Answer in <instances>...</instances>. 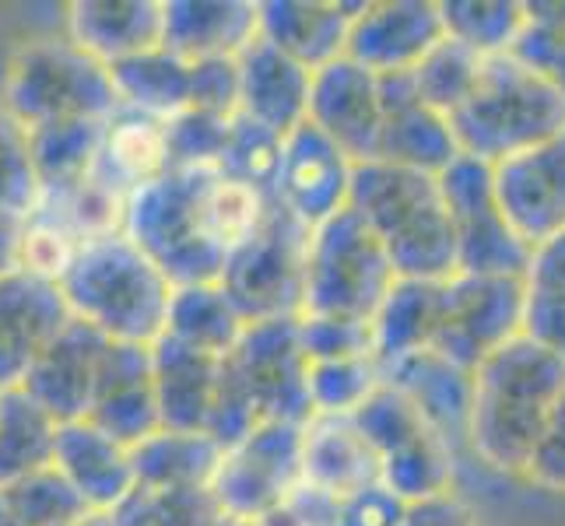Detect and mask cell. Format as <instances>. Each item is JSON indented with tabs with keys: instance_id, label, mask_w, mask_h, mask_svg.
I'll return each mask as SVG.
<instances>
[{
	"instance_id": "obj_1",
	"label": "cell",
	"mask_w": 565,
	"mask_h": 526,
	"mask_svg": "<svg viewBox=\"0 0 565 526\" xmlns=\"http://www.w3.org/2000/svg\"><path fill=\"white\" fill-rule=\"evenodd\" d=\"M565 389V362L527 337L492 351L471 373L467 453L499 474L523 477Z\"/></svg>"
},
{
	"instance_id": "obj_2",
	"label": "cell",
	"mask_w": 565,
	"mask_h": 526,
	"mask_svg": "<svg viewBox=\"0 0 565 526\" xmlns=\"http://www.w3.org/2000/svg\"><path fill=\"white\" fill-rule=\"evenodd\" d=\"M348 207L386 249L394 275L407 281H446L457 275V246L439 180L433 172L362 162L352 172Z\"/></svg>"
},
{
	"instance_id": "obj_3",
	"label": "cell",
	"mask_w": 565,
	"mask_h": 526,
	"mask_svg": "<svg viewBox=\"0 0 565 526\" xmlns=\"http://www.w3.org/2000/svg\"><path fill=\"white\" fill-rule=\"evenodd\" d=\"M306 376L309 362L299 344V316L246 323L236 347L222 358L218 400L204 436L228 450L267 421L306 425L313 418Z\"/></svg>"
},
{
	"instance_id": "obj_4",
	"label": "cell",
	"mask_w": 565,
	"mask_h": 526,
	"mask_svg": "<svg viewBox=\"0 0 565 526\" xmlns=\"http://www.w3.org/2000/svg\"><path fill=\"white\" fill-rule=\"evenodd\" d=\"M56 288L74 320L109 341L141 347H151L166 334L169 302L177 291L127 232L85 239Z\"/></svg>"
},
{
	"instance_id": "obj_5",
	"label": "cell",
	"mask_w": 565,
	"mask_h": 526,
	"mask_svg": "<svg viewBox=\"0 0 565 526\" xmlns=\"http://www.w3.org/2000/svg\"><path fill=\"white\" fill-rule=\"evenodd\" d=\"M460 154L495 165L565 130V99L513 53L484 56L467 99L446 116Z\"/></svg>"
},
{
	"instance_id": "obj_6",
	"label": "cell",
	"mask_w": 565,
	"mask_h": 526,
	"mask_svg": "<svg viewBox=\"0 0 565 526\" xmlns=\"http://www.w3.org/2000/svg\"><path fill=\"white\" fill-rule=\"evenodd\" d=\"M211 169H169L127 201L124 232L138 243L172 288L218 285L228 253L214 243L204 186Z\"/></svg>"
},
{
	"instance_id": "obj_7",
	"label": "cell",
	"mask_w": 565,
	"mask_h": 526,
	"mask_svg": "<svg viewBox=\"0 0 565 526\" xmlns=\"http://www.w3.org/2000/svg\"><path fill=\"white\" fill-rule=\"evenodd\" d=\"M0 106L18 124L43 127L56 120H99L120 109L113 92L109 67L92 61L67 35L61 39H29L8 61Z\"/></svg>"
},
{
	"instance_id": "obj_8",
	"label": "cell",
	"mask_w": 565,
	"mask_h": 526,
	"mask_svg": "<svg viewBox=\"0 0 565 526\" xmlns=\"http://www.w3.org/2000/svg\"><path fill=\"white\" fill-rule=\"evenodd\" d=\"M394 285L397 275L386 249L352 207L309 228L299 316L373 323Z\"/></svg>"
},
{
	"instance_id": "obj_9",
	"label": "cell",
	"mask_w": 565,
	"mask_h": 526,
	"mask_svg": "<svg viewBox=\"0 0 565 526\" xmlns=\"http://www.w3.org/2000/svg\"><path fill=\"white\" fill-rule=\"evenodd\" d=\"M309 228L270 201L264 225L225 264L218 288L246 323L296 320L302 313Z\"/></svg>"
},
{
	"instance_id": "obj_10",
	"label": "cell",
	"mask_w": 565,
	"mask_h": 526,
	"mask_svg": "<svg viewBox=\"0 0 565 526\" xmlns=\"http://www.w3.org/2000/svg\"><path fill=\"white\" fill-rule=\"evenodd\" d=\"M302 484V425L267 421L222 453L211 477L214 509L260 523Z\"/></svg>"
},
{
	"instance_id": "obj_11",
	"label": "cell",
	"mask_w": 565,
	"mask_h": 526,
	"mask_svg": "<svg viewBox=\"0 0 565 526\" xmlns=\"http://www.w3.org/2000/svg\"><path fill=\"white\" fill-rule=\"evenodd\" d=\"M436 180L446 211H450L460 275L523 278L531 249L513 236V228L502 218L492 190V165L471 159V154H457Z\"/></svg>"
},
{
	"instance_id": "obj_12",
	"label": "cell",
	"mask_w": 565,
	"mask_h": 526,
	"mask_svg": "<svg viewBox=\"0 0 565 526\" xmlns=\"http://www.w3.org/2000/svg\"><path fill=\"white\" fill-rule=\"evenodd\" d=\"M523 330V278L457 275L443 281L439 323L428 351L467 373L520 337Z\"/></svg>"
},
{
	"instance_id": "obj_13",
	"label": "cell",
	"mask_w": 565,
	"mask_h": 526,
	"mask_svg": "<svg viewBox=\"0 0 565 526\" xmlns=\"http://www.w3.org/2000/svg\"><path fill=\"white\" fill-rule=\"evenodd\" d=\"M492 190L505 225L527 249L565 232V130L499 159Z\"/></svg>"
},
{
	"instance_id": "obj_14",
	"label": "cell",
	"mask_w": 565,
	"mask_h": 526,
	"mask_svg": "<svg viewBox=\"0 0 565 526\" xmlns=\"http://www.w3.org/2000/svg\"><path fill=\"white\" fill-rule=\"evenodd\" d=\"M306 124L317 127L352 165L376 162L383 130L380 77L348 56L313 71Z\"/></svg>"
},
{
	"instance_id": "obj_15",
	"label": "cell",
	"mask_w": 565,
	"mask_h": 526,
	"mask_svg": "<svg viewBox=\"0 0 565 526\" xmlns=\"http://www.w3.org/2000/svg\"><path fill=\"white\" fill-rule=\"evenodd\" d=\"M443 35L436 0H373L348 25L344 56L376 77L412 74Z\"/></svg>"
},
{
	"instance_id": "obj_16",
	"label": "cell",
	"mask_w": 565,
	"mask_h": 526,
	"mask_svg": "<svg viewBox=\"0 0 565 526\" xmlns=\"http://www.w3.org/2000/svg\"><path fill=\"white\" fill-rule=\"evenodd\" d=\"M352 172L355 165L317 127L302 124L281 144V165L270 201L306 228H317L348 207Z\"/></svg>"
},
{
	"instance_id": "obj_17",
	"label": "cell",
	"mask_w": 565,
	"mask_h": 526,
	"mask_svg": "<svg viewBox=\"0 0 565 526\" xmlns=\"http://www.w3.org/2000/svg\"><path fill=\"white\" fill-rule=\"evenodd\" d=\"M71 323V309L61 288L11 270L0 278V394L22 386L39 355Z\"/></svg>"
},
{
	"instance_id": "obj_18",
	"label": "cell",
	"mask_w": 565,
	"mask_h": 526,
	"mask_svg": "<svg viewBox=\"0 0 565 526\" xmlns=\"http://www.w3.org/2000/svg\"><path fill=\"white\" fill-rule=\"evenodd\" d=\"M85 421L113 442H120L124 450H138L145 439L162 432L159 404H154L151 389V347L124 341L106 344Z\"/></svg>"
},
{
	"instance_id": "obj_19",
	"label": "cell",
	"mask_w": 565,
	"mask_h": 526,
	"mask_svg": "<svg viewBox=\"0 0 565 526\" xmlns=\"http://www.w3.org/2000/svg\"><path fill=\"white\" fill-rule=\"evenodd\" d=\"M106 344L109 337L71 316V323L29 368L22 389L56 425L85 421L95 397V383H99V362Z\"/></svg>"
},
{
	"instance_id": "obj_20",
	"label": "cell",
	"mask_w": 565,
	"mask_h": 526,
	"mask_svg": "<svg viewBox=\"0 0 565 526\" xmlns=\"http://www.w3.org/2000/svg\"><path fill=\"white\" fill-rule=\"evenodd\" d=\"M383 383L415 407L433 436L460 457L467 450V418H471V373L446 362L436 351H415L390 365H380Z\"/></svg>"
},
{
	"instance_id": "obj_21",
	"label": "cell",
	"mask_w": 565,
	"mask_h": 526,
	"mask_svg": "<svg viewBox=\"0 0 565 526\" xmlns=\"http://www.w3.org/2000/svg\"><path fill=\"white\" fill-rule=\"evenodd\" d=\"M260 35V0H162V50L183 64L239 56Z\"/></svg>"
},
{
	"instance_id": "obj_22",
	"label": "cell",
	"mask_w": 565,
	"mask_h": 526,
	"mask_svg": "<svg viewBox=\"0 0 565 526\" xmlns=\"http://www.w3.org/2000/svg\"><path fill=\"white\" fill-rule=\"evenodd\" d=\"M380 103H383L380 162L439 175L460 154L450 120L418 99L407 74L380 77Z\"/></svg>"
},
{
	"instance_id": "obj_23",
	"label": "cell",
	"mask_w": 565,
	"mask_h": 526,
	"mask_svg": "<svg viewBox=\"0 0 565 526\" xmlns=\"http://www.w3.org/2000/svg\"><path fill=\"white\" fill-rule=\"evenodd\" d=\"M64 35L103 67L162 46V0H74Z\"/></svg>"
},
{
	"instance_id": "obj_24",
	"label": "cell",
	"mask_w": 565,
	"mask_h": 526,
	"mask_svg": "<svg viewBox=\"0 0 565 526\" xmlns=\"http://www.w3.org/2000/svg\"><path fill=\"white\" fill-rule=\"evenodd\" d=\"M239 67V112L253 124L275 130L278 138H288L291 130L306 124L309 85L313 71H306L278 46H270L264 35L236 56Z\"/></svg>"
},
{
	"instance_id": "obj_25",
	"label": "cell",
	"mask_w": 565,
	"mask_h": 526,
	"mask_svg": "<svg viewBox=\"0 0 565 526\" xmlns=\"http://www.w3.org/2000/svg\"><path fill=\"white\" fill-rule=\"evenodd\" d=\"M53 466L85 502L88 513H113L134 492L130 450L103 436L88 421L56 425Z\"/></svg>"
},
{
	"instance_id": "obj_26",
	"label": "cell",
	"mask_w": 565,
	"mask_h": 526,
	"mask_svg": "<svg viewBox=\"0 0 565 526\" xmlns=\"http://www.w3.org/2000/svg\"><path fill=\"white\" fill-rule=\"evenodd\" d=\"M218 383L222 358L201 355L172 337H159L151 344V389L162 428L169 432H207Z\"/></svg>"
},
{
	"instance_id": "obj_27",
	"label": "cell",
	"mask_w": 565,
	"mask_h": 526,
	"mask_svg": "<svg viewBox=\"0 0 565 526\" xmlns=\"http://www.w3.org/2000/svg\"><path fill=\"white\" fill-rule=\"evenodd\" d=\"M355 11L344 0H260V35L306 71H320L344 56Z\"/></svg>"
},
{
	"instance_id": "obj_28",
	"label": "cell",
	"mask_w": 565,
	"mask_h": 526,
	"mask_svg": "<svg viewBox=\"0 0 565 526\" xmlns=\"http://www.w3.org/2000/svg\"><path fill=\"white\" fill-rule=\"evenodd\" d=\"M302 481L341 502L380 484V457L352 418L313 415L302 425Z\"/></svg>"
},
{
	"instance_id": "obj_29",
	"label": "cell",
	"mask_w": 565,
	"mask_h": 526,
	"mask_svg": "<svg viewBox=\"0 0 565 526\" xmlns=\"http://www.w3.org/2000/svg\"><path fill=\"white\" fill-rule=\"evenodd\" d=\"M172 169L169 162V138L166 124L151 120V116L116 109L103 124L99 154H95L92 175L109 190L124 193L130 201L134 193H141L154 180Z\"/></svg>"
},
{
	"instance_id": "obj_30",
	"label": "cell",
	"mask_w": 565,
	"mask_h": 526,
	"mask_svg": "<svg viewBox=\"0 0 565 526\" xmlns=\"http://www.w3.org/2000/svg\"><path fill=\"white\" fill-rule=\"evenodd\" d=\"M222 446L204 432H154L130 450L134 484L159 492H207L222 463Z\"/></svg>"
},
{
	"instance_id": "obj_31",
	"label": "cell",
	"mask_w": 565,
	"mask_h": 526,
	"mask_svg": "<svg viewBox=\"0 0 565 526\" xmlns=\"http://www.w3.org/2000/svg\"><path fill=\"white\" fill-rule=\"evenodd\" d=\"M443 281H407L397 278L373 316V355L380 365H390L404 355L425 351L436 337Z\"/></svg>"
},
{
	"instance_id": "obj_32",
	"label": "cell",
	"mask_w": 565,
	"mask_h": 526,
	"mask_svg": "<svg viewBox=\"0 0 565 526\" xmlns=\"http://www.w3.org/2000/svg\"><path fill=\"white\" fill-rule=\"evenodd\" d=\"M109 77L120 109L151 116V120L162 124L190 109V64L177 61L162 46L130 56L124 64H113Z\"/></svg>"
},
{
	"instance_id": "obj_33",
	"label": "cell",
	"mask_w": 565,
	"mask_h": 526,
	"mask_svg": "<svg viewBox=\"0 0 565 526\" xmlns=\"http://www.w3.org/2000/svg\"><path fill=\"white\" fill-rule=\"evenodd\" d=\"M246 320L236 313V305L218 285H190L177 288L169 302L166 334L183 347L201 351L211 358H225L236 341L243 337Z\"/></svg>"
},
{
	"instance_id": "obj_34",
	"label": "cell",
	"mask_w": 565,
	"mask_h": 526,
	"mask_svg": "<svg viewBox=\"0 0 565 526\" xmlns=\"http://www.w3.org/2000/svg\"><path fill=\"white\" fill-rule=\"evenodd\" d=\"M56 421L22 386L0 394V489L53 463Z\"/></svg>"
},
{
	"instance_id": "obj_35",
	"label": "cell",
	"mask_w": 565,
	"mask_h": 526,
	"mask_svg": "<svg viewBox=\"0 0 565 526\" xmlns=\"http://www.w3.org/2000/svg\"><path fill=\"white\" fill-rule=\"evenodd\" d=\"M99 141V120H56L43 127H29V151L43 193L82 183L95 165Z\"/></svg>"
},
{
	"instance_id": "obj_36",
	"label": "cell",
	"mask_w": 565,
	"mask_h": 526,
	"mask_svg": "<svg viewBox=\"0 0 565 526\" xmlns=\"http://www.w3.org/2000/svg\"><path fill=\"white\" fill-rule=\"evenodd\" d=\"M454 477H457V453L433 432L415 436L401 450L380 460V484L386 492H394L404 505L454 492Z\"/></svg>"
},
{
	"instance_id": "obj_37",
	"label": "cell",
	"mask_w": 565,
	"mask_h": 526,
	"mask_svg": "<svg viewBox=\"0 0 565 526\" xmlns=\"http://www.w3.org/2000/svg\"><path fill=\"white\" fill-rule=\"evenodd\" d=\"M443 32L471 53H510L523 29V0H439Z\"/></svg>"
},
{
	"instance_id": "obj_38",
	"label": "cell",
	"mask_w": 565,
	"mask_h": 526,
	"mask_svg": "<svg viewBox=\"0 0 565 526\" xmlns=\"http://www.w3.org/2000/svg\"><path fill=\"white\" fill-rule=\"evenodd\" d=\"M478 71H481V56L454 43L450 35H443L407 77H412L415 95L428 109L450 116L467 99V92L475 88Z\"/></svg>"
},
{
	"instance_id": "obj_39",
	"label": "cell",
	"mask_w": 565,
	"mask_h": 526,
	"mask_svg": "<svg viewBox=\"0 0 565 526\" xmlns=\"http://www.w3.org/2000/svg\"><path fill=\"white\" fill-rule=\"evenodd\" d=\"M0 502L18 526H64L85 516V502L74 495L61 471L50 463L43 471H32L0 489Z\"/></svg>"
},
{
	"instance_id": "obj_40",
	"label": "cell",
	"mask_w": 565,
	"mask_h": 526,
	"mask_svg": "<svg viewBox=\"0 0 565 526\" xmlns=\"http://www.w3.org/2000/svg\"><path fill=\"white\" fill-rule=\"evenodd\" d=\"M510 53L565 99V0H527L523 29Z\"/></svg>"
},
{
	"instance_id": "obj_41",
	"label": "cell",
	"mask_w": 565,
	"mask_h": 526,
	"mask_svg": "<svg viewBox=\"0 0 565 526\" xmlns=\"http://www.w3.org/2000/svg\"><path fill=\"white\" fill-rule=\"evenodd\" d=\"M383 383L376 358H338V362H309V407L313 415L352 418L369 400V394Z\"/></svg>"
},
{
	"instance_id": "obj_42",
	"label": "cell",
	"mask_w": 565,
	"mask_h": 526,
	"mask_svg": "<svg viewBox=\"0 0 565 526\" xmlns=\"http://www.w3.org/2000/svg\"><path fill=\"white\" fill-rule=\"evenodd\" d=\"M281 144L285 138H278L275 130L253 124L249 116L239 112L228 127V141H225L218 169L228 180H239L253 190H260L264 197H270V190H275V180H278V165H281Z\"/></svg>"
},
{
	"instance_id": "obj_43",
	"label": "cell",
	"mask_w": 565,
	"mask_h": 526,
	"mask_svg": "<svg viewBox=\"0 0 565 526\" xmlns=\"http://www.w3.org/2000/svg\"><path fill=\"white\" fill-rule=\"evenodd\" d=\"M39 197H43V186H39V175L32 165L29 127L18 124L0 106V214L29 222L39 207Z\"/></svg>"
},
{
	"instance_id": "obj_44",
	"label": "cell",
	"mask_w": 565,
	"mask_h": 526,
	"mask_svg": "<svg viewBox=\"0 0 565 526\" xmlns=\"http://www.w3.org/2000/svg\"><path fill=\"white\" fill-rule=\"evenodd\" d=\"M116 526H204L214 516L207 492H159L138 489L109 513Z\"/></svg>"
},
{
	"instance_id": "obj_45",
	"label": "cell",
	"mask_w": 565,
	"mask_h": 526,
	"mask_svg": "<svg viewBox=\"0 0 565 526\" xmlns=\"http://www.w3.org/2000/svg\"><path fill=\"white\" fill-rule=\"evenodd\" d=\"M355 428L365 436V442L373 446V453L383 460L386 453L401 450L404 442H412L415 436L428 432L425 421L418 418V411L407 404L394 386L380 383L369 400L352 415Z\"/></svg>"
},
{
	"instance_id": "obj_46",
	"label": "cell",
	"mask_w": 565,
	"mask_h": 526,
	"mask_svg": "<svg viewBox=\"0 0 565 526\" xmlns=\"http://www.w3.org/2000/svg\"><path fill=\"white\" fill-rule=\"evenodd\" d=\"M232 120H236V116H232ZM232 120H218V116H207L198 109L172 116L166 124L172 169H218Z\"/></svg>"
},
{
	"instance_id": "obj_47",
	"label": "cell",
	"mask_w": 565,
	"mask_h": 526,
	"mask_svg": "<svg viewBox=\"0 0 565 526\" xmlns=\"http://www.w3.org/2000/svg\"><path fill=\"white\" fill-rule=\"evenodd\" d=\"M82 239L74 236L67 225H61L46 211H35L22 232V253H18V267L29 270L32 278H43L50 285H61L67 267L74 260Z\"/></svg>"
},
{
	"instance_id": "obj_48",
	"label": "cell",
	"mask_w": 565,
	"mask_h": 526,
	"mask_svg": "<svg viewBox=\"0 0 565 526\" xmlns=\"http://www.w3.org/2000/svg\"><path fill=\"white\" fill-rule=\"evenodd\" d=\"M299 344H302L306 362L376 358L373 355V323H355V320L299 316Z\"/></svg>"
},
{
	"instance_id": "obj_49",
	"label": "cell",
	"mask_w": 565,
	"mask_h": 526,
	"mask_svg": "<svg viewBox=\"0 0 565 526\" xmlns=\"http://www.w3.org/2000/svg\"><path fill=\"white\" fill-rule=\"evenodd\" d=\"M190 109L232 120L239 116V67L236 56L190 64Z\"/></svg>"
},
{
	"instance_id": "obj_50",
	"label": "cell",
	"mask_w": 565,
	"mask_h": 526,
	"mask_svg": "<svg viewBox=\"0 0 565 526\" xmlns=\"http://www.w3.org/2000/svg\"><path fill=\"white\" fill-rule=\"evenodd\" d=\"M523 337L565 362V291L523 285Z\"/></svg>"
},
{
	"instance_id": "obj_51",
	"label": "cell",
	"mask_w": 565,
	"mask_h": 526,
	"mask_svg": "<svg viewBox=\"0 0 565 526\" xmlns=\"http://www.w3.org/2000/svg\"><path fill=\"white\" fill-rule=\"evenodd\" d=\"M404 509L407 505L394 492H386L383 484H369L338 502L334 526H401Z\"/></svg>"
},
{
	"instance_id": "obj_52",
	"label": "cell",
	"mask_w": 565,
	"mask_h": 526,
	"mask_svg": "<svg viewBox=\"0 0 565 526\" xmlns=\"http://www.w3.org/2000/svg\"><path fill=\"white\" fill-rule=\"evenodd\" d=\"M527 477L531 484L544 492H565V389L555 404V415H552V425L548 432H544L537 453L527 466Z\"/></svg>"
},
{
	"instance_id": "obj_53",
	"label": "cell",
	"mask_w": 565,
	"mask_h": 526,
	"mask_svg": "<svg viewBox=\"0 0 565 526\" xmlns=\"http://www.w3.org/2000/svg\"><path fill=\"white\" fill-rule=\"evenodd\" d=\"M401 526H478V516L457 492H446L407 505Z\"/></svg>"
},
{
	"instance_id": "obj_54",
	"label": "cell",
	"mask_w": 565,
	"mask_h": 526,
	"mask_svg": "<svg viewBox=\"0 0 565 526\" xmlns=\"http://www.w3.org/2000/svg\"><path fill=\"white\" fill-rule=\"evenodd\" d=\"M523 285L544 288V291H565V232L544 239L531 249L527 270H523Z\"/></svg>"
},
{
	"instance_id": "obj_55",
	"label": "cell",
	"mask_w": 565,
	"mask_h": 526,
	"mask_svg": "<svg viewBox=\"0 0 565 526\" xmlns=\"http://www.w3.org/2000/svg\"><path fill=\"white\" fill-rule=\"evenodd\" d=\"M22 232L25 222L11 218V214H0V278L18 270V253H22Z\"/></svg>"
},
{
	"instance_id": "obj_56",
	"label": "cell",
	"mask_w": 565,
	"mask_h": 526,
	"mask_svg": "<svg viewBox=\"0 0 565 526\" xmlns=\"http://www.w3.org/2000/svg\"><path fill=\"white\" fill-rule=\"evenodd\" d=\"M64 526H116V523H113L109 513H85V516H77V519H71Z\"/></svg>"
},
{
	"instance_id": "obj_57",
	"label": "cell",
	"mask_w": 565,
	"mask_h": 526,
	"mask_svg": "<svg viewBox=\"0 0 565 526\" xmlns=\"http://www.w3.org/2000/svg\"><path fill=\"white\" fill-rule=\"evenodd\" d=\"M204 526H260V523H246V519H232V516H225V513H218L214 509V516L204 523Z\"/></svg>"
}]
</instances>
